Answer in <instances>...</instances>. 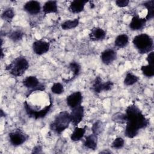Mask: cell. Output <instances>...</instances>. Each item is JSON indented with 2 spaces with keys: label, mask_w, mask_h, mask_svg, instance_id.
<instances>
[{
  "label": "cell",
  "mask_w": 154,
  "mask_h": 154,
  "mask_svg": "<svg viewBox=\"0 0 154 154\" xmlns=\"http://www.w3.org/2000/svg\"><path fill=\"white\" fill-rule=\"evenodd\" d=\"M125 114L126 126L125 135L128 138H134L138 135L140 129L145 128L149 123V120L134 104L130 105L126 108Z\"/></svg>",
  "instance_id": "1"
},
{
  "label": "cell",
  "mask_w": 154,
  "mask_h": 154,
  "mask_svg": "<svg viewBox=\"0 0 154 154\" xmlns=\"http://www.w3.org/2000/svg\"><path fill=\"white\" fill-rule=\"evenodd\" d=\"M132 43L140 54H144L153 51V40L146 33H141L135 36Z\"/></svg>",
  "instance_id": "2"
},
{
  "label": "cell",
  "mask_w": 154,
  "mask_h": 154,
  "mask_svg": "<svg viewBox=\"0 0 154 154\" xmlns=\"http://www.w3.org/2000/svg\"><path fill=\"white\" fill-rule=\"evenodd\" d=\"M29 68V63L23 56L14 58L5 67V70L12 76L19 77L22 76Z\"/></svg>",
  "instance_id": "3"
},
{
  "label": "cell",
  "mask_w": 154,
  "mask_h": 154,
  "mask_svg": "<svg viewBox=\"0 0 154 154\" xmlns=\"http://www.w3.org/2000/svg\"><path fill=\"white\" fill-rule=\"evenodd\" d=\"M71 123L70 113L66 111L60 112L50 124V129L57 134H61Z\"/></svg>",
  "instance_id": "4"
},
{
  "label": "cell",
  "mask_w": 154,
  "mask_h": 154,
  "mask_svg": "<svg viewBox=\"0 0 154 154\" xmlns=\"http://www.w3.org/2000/svg\"><path fill=\"white\" fill-rule=\"evenodd\" d=\"M23 106L25 109V112L28 116V117L34 119L35 120H37V119H42L45 117L46 116V114L49 112L52 106H53L52 99L51 98L49 105L45 106L44 108H42L40 110H37L36 109L32 108L31 106H30V105L27 102V101L24 102Z\"/></svg>",
  "instance_id": "5"
},
{
  "label": "cell",
  "mask_w": 154,
  "mask_h": 154,
  "mask_svg": "<svg viewBox=\"0 0 154 154\" xmlns=\"http://www.w3.org/2000/svg\"><path fill=\"white\" fill-rule=\"evenodd\" d=\"M22 84L28 89L26 93V97L29 96L34 91H44L45 90V85L43 84L40 83L37 78L35 76H29L26 77L22 81Z\"/></svg>",
  "instance_id": "6"
},
{
  "label": "cell",
  "mask_w": 154,
  "mask_h": 154,
  "mask_svg": "<svg viewBox=\"0 0 154 154\" xmlns=\"http://www.w3.org/2000/svg\"><path fill=\"white\" fill-rule=\"evenodd\" d=\"M114 83L111 81L106 82H103L102 78L100 76H96L93 81L91 85V90L96 94H99L100 92L105 91H109L113 87Z\"/></svg>",
  "instance_id": "7"
},
{
  "label": "cell",
  "mask_w": 154,
  "mask_h": 154,
  "mask_svg": "<svg viewBox=\"0 0 154 154\" xmlns=\"http://www.w3.org/2000/svg\"><path fill=\"white\" fill-rule=\"evenodd\" d=\"M28 135L20 130H16L8 134L10 143L13 146H19L23 144L28 138Z\"/></svg>",
  "instance_id": "8"
},
{
  "label": "cell",
  "mask_w": 154,
  "mask_h": 154,
  "mask_svg": "<svg viewBox=\"0 0 154 154\" xmlns=\"http://www.w3.org/2000/svg\"><path fill=\"white\" fill-rule=\"evenodd\" d=\"M84 116V108L80 105L76 107L72 108L70 113L71 123L74 126H77L79 123L82 120Z\"/></svg>",
  "instance_id": "9"
},
{
  "label": "cell",
  "mask_w": 154,
  "mask_h": 154,
  "mask_svg": "<svg viewBox=\"0 0 154 154\" xmlns=\"http://www.w3.org/2000/svg\"><path fill=\"white\" fill-rule=\"evenodd\" d=\"M32 48L35 54L42 55L49 51L50 44L43 40H38L33 42Z\"/></svg>",
  "instance_id": "10"
},
{
  "label": "cell",
  "mask_w": 154,
  "mask_h": 154,
  "mask_svg": "<svg viewBox=\"0 0 154 154\" xmlns=\"http://www.w3.org/2000/svg\"><path fill=\"white\" fill-rule=\"evenodd\" d=\"M82 94L80 91H75L66 98L67 105L72 109L80 105L82 102Z\"/></svg>",
  "instance_id": "11"
},
{
  "label": "cell",
  "mask_w": 154,
  "mask_h": 154,
  "mask_svg": "<svg viewBox=\"0 0 154 154\" xmlns=\"http://www.w3.org/2000/svg\"><path fill=\"white\" fill-rule=\"evenodd\" d=\"M117 58V52L113 49H106L104 50L101 55L100 59L102 62L105 65L111 64Z\"/></svg>",
  "instance_id": "12"
},
{
  "label": "cell",
  "mask_w": 154,
  "mask_h": 154,
  "mask_svg": "<svg viewBox=\"0 0 154 154\" xmlns=\"http://www.w3.org/2000/svg\"><path fill=\"white\" fill-rule=\"evenodd\" d=\"M23 10L31 15H35L40 12L41 5L38 1H29L24 4Z\"/></svg>",
  "instance_id": "13"
},
{
  "label": "cell",
  "mask_w": 154,
  "mask_h": 154,
  "mask_svg": "<svg viewBox=\"0 0 154 154\" xmlns=\"http://www.w3.org/2000/svg\"><path fill=\"white\" fill-rule=\"evenodd\" d=\"M106 32L100 27L93 28L89 33V38L92 41H100L105 39Z\"/></svg>",
  "instance_id": "14"
},
{
  "label": "cell",
  "mask_w": 154,
  "mask_h": 154,
  "mask_svg": "<svg viewBox=\"0 0 154 154\" xmlns=\"http://www.w3.org/2000/svg\"><path fill=\"white\" fill-rule=\"evenodd\" d=\"M146 21L145 18H141L138 15L135 16L129 23V28L133 31L141 30L145 26Z\"/></svg>",
  "instance_id": "15"
},
{
  "label": "cell",
  "mask_w": 154,
  "mask_h": 154,
  "mask_svg": "<svg viewBox=\"0 0 154 154\" xmlns=\"http://www.w3.org/2000/svg\"><path fill=\"white\" fill-rule=\"evenodd\" d=\"M88 1L86 0H75L71 2L68 9L72 13H79L84 9L85 4Z\"/></svg>",
  "instance_id": "16"
},
{
  "label": "cell",
  "mask_w": 154,
  "mask_h": 154,
  "mask_svg": "<svg viewBox=\"0 0 154 154\" xmlns=\"http://www.w3.org/2000/svg\"><path fill=\"white\" fill-rule=\"evenodd\" d=\"M84 146L87 149L95 150L97 146V136L92 133L85 137L84 141Z\"/></svg>",
  "instance_id": "17"
},
{
  "label": "cell",
  "mask_w": 154,
  "mask_h": 154,
  "mask_svg": "<svg viewBox=\"0 0 154 154\" xmlns=\"http://www.w3.org/2000/svg\"><path fill=\"white\" fill-rule=\"evenodd\" d=\"M42 11L45 15L49 13H57L58 12L57 1H46L43 7Z\"/></svg>",
  "instance_id": "18"
},
{
  "label": "cell",
  "mask_w": 154,
  "mask_h": 154,
  "mask_svg": "<svg viewBox=\"0 0 154 154\" xmlns=\"http://www.w3.org/2000/svg\"><path fill=\"white\" fill-rule=\"evenodd\" d=\"M87 129V126H85L84 127L82 128H79L76 126L70 135L71 140L73 141H78L81 140L83 138Z\"/></svg>",
  "instance_id": "19"
},
{
  "label": "cell",
  "mask_w": 154,
  "mask_h": 154,
  "mask_svg": "<svg viewBox=\"0 0 154 154\" xmlns=\"http://www.w3.org/2000/svg\"><path fill=\"white\" fill-rule=\"evenodd\" d=\"M129 42V37L125 34L117 35L114 40V45L119 48H123L127 46Z\"/></svg>",
  "instance_id": "20"
},
{
  "label": "cell",
  "mask_w": 154,
  "mask_h": 154,
  "mask_svg": "<svg viewBox=\"0 0 154 154\" xmlns=\"http://www.w3.org/2000/svg\"><path fill=\"white\" fill-rule=\"evenodd\" d=\"M143 5L147 8V13L145 17L146 20H151L154 17V1H147L143 3Z\"/></svg>",
  "instance_id": "21"
},
{
  "label": "cell",
  "mask_w": 154,
  "mask_h": 154,
  "mask_svg": "<svg viewBox=\"0 0 154 154\" xmlns=\"http://www.w3.org/2000/svg\"><path fill=\"white\" fill-rule=\"evenodd\" d=\"M79 23V17L76 18L73 20H67L63 22L61 25V28L64 30L71 29L76 28Z\"/></svg>",
  "instance_id": "22"
},
{
  "label": "cell",
  "mask_w": 154,
  "mask_h": 154,
  "mask_svg": "<svg viewBox=\"0 0 154 154\" xmlns=\"http://www.w3.org/2000/svg\"><path fill=\"white\" fill-rule=\"evenodd\" d=\"M69 68L70 69V71L72 72V73H73V76L70 80V81H71L73 80L76 76H78L79 75V74L80 73L81 66L78 63H77L76 61H72L69 64Z\"/></svg>",
  "instance_id": "23"
},
{
  "label": "cell",
  "mask_w": 154,
  "mask_h": 154,
  "mask_svg": "<svg viewBox=\"0 0 154 154\" xmlns=\"http://www.w3.org/2000/svg\"><path fill=\"white\" fill-rule=\"evenodd\" d=\"M14 16L13 8L9 7L5 9L1 14V18L8 22H11Z\"/></svg>",
  "instance_id": "24"
},
{
  "label": "cell",
  "mask_w": 154,
  "mask_h": 154,
  "mask_svg": "<svg viewBox=\"0 0 154 154\" xmlns=\"http://www.w3.org/2000/svg\"><path fill=\"white\" fill-rule=\"evenodd\" d=\"M139 78L137 76L132 74V73L128 72L126 73L124 79V84L127 86L132 85L138 82Z\"/></svg>",
  "instance_id": "25"
},
{
  "label": "cell",
  "mask_w": 154,
  "mask_h": 154,
  "mask_svg": "<svg viewBox=\"0 0 154 154\" xmlns=\"http://www.w3.org/2000/svg\"><path fill=\"white\" fill-rule=\"evenodd\" d=\"M103 129H104L103 123L101 121L97 120L93 124L91 127V131L93 134L98 136L103 131Z\"/></svg>",
  "instance_id": "26"
},
{
  "label": "cell",
  "mask_w": 154,
  "mask_h": 154,
  "mask_svg": "<svg viewBox=\"0 0 154 154\" xmlns=\"http://www.w3.org/2000/svg\"><path fill=\"white\" fill-rule=\"evenodd\" d=\"M141 70L143 74L146 77H152L154 75V67L152 64L142 66L141 67Z\"/></svg>",
  "instance_id": "27"
},
{
  "label": "cell",
  "mask_w": 154,
  "mask_h": 154,
  "mask_svg": "<svg viewBox=\"0 0 154 154\" xmlns=\"http://www.w3.org/2000/svg\"><path fill=\"white\" fill-rule=\"evenodd\" d=\"M112 121L118 123H126V116L125 114L122 112H117L114 114L112 117Z\"/></svg>",
  "instance_id": "28"
},
{
  "label": "cell",
  "mask_w": 154,
  "mask_h": 154,
  "mask_svg": "<svg viewBox=\"0 0 154 154\" xmlns=\"http://www.w3.org/2000/svg\"><path fill=\"white\" fill-rule=\"evenodd\" d=\"M23 36V33L20 30H16L11 32L9 38L14 42H17L20 40Z\"/></svg>",
  "instance_id": "29"
},
{
  "label": "cell",
  "mask_w": 154,
  "mask_h": 154,
  "mask_svg": "<svg viewBox=\"0 0 154 154\" xmlns=\"http://www.w3.org/2000/svg\"><path fill=\"white\" fill-rule=\"evenodd\" d=\"M51 91L55 94H60L63 93L64 91L63 85L60 82L54 83L51 87Z\"/></svg>",
  "instance_id": "30"
},
{
  "label": "cell",
  "mask_w": 154,
  "mask_h": 154,
  "mask_svg": "<svg viewBox=\"0 0 154 154\" xmlns=\"http://www.w3.org/2000/svg\"><path fill=\"white\" fill-rule=\"evenodd\" d=\"M125 140L122 137H117L111 143V147L116 149H121L123 147Z\"/></svg>",
  "instance_id": "31"
},
{
  "label": "cell",
  "mask_w": 154,
  "mask_h": 154,
  "mask_svg": "<svg viewBox=\"0 0 154 154\" xmlns=\"http://www.w3.org/2000/svg\"><path fill=\"white\" fill-rule=\"evenodd\" d=\"M129 3L128 0H117L116 1V5L119 7H126Z\"/></svg>",
  "instance_id": "32"
},
{
  "label": "cell",
  "mask_w": 154,
  "mask_h": 154,
  "mask_svg": "<svg viewBox=\"0 0 154 154\" xmlns=\"http://www.w3.org/2000/svg\"><path fill=\"white\" fill-rule=\"evenodd\" d=\"M153 55L154 52L153 51H151L149 53V54L147 56L146 61L148 63V64H152L153 65Z\"/></svg>",
  "instance_id": "33"
},
{
  "label": "cell",
  "mask_w": 154,
  "mask_h": 154,
  "mask_svg": "<svg viewBox=\"0 0 154 154\" xmlns=\"http://www.w3.org/2000/svg\"><path fill=\"white\" fill-rule=\"evenodd\" d=\"M42 148L40 146L38 145V146H35L33 149H32V153H42Z\"/></svg>",
  "instance_id": "34"
},
{
  "label": "cell",
  "mask_w": 154,
  "mask_h": 154,
  "mask_svg": "<svg viewBox=\"0 0 154 154\" xmlns=\"http://www.w3.org/2000/svg\"><path fill=\"white\" fill-rule=\"evenodd\" d=\"M111 151H107V150H103L100 152V153H111Z\"/></svg>",
  "instance_id": "35"
},
{
  "label": "cell",
  "mask_w": 154,
  "mask_h": 154,
  "mask_svg": "<svg viewBox=\"0 0 154 154\" xmlns=\"http://www.w3.org/2000/svg\"><path fill=\"white\" fill-rule=\"evenodd\" d=\"M1 117H3V116L5 117V112H4L2 109H1Z\"/></svg>",
  "instance_id": "36"
},
{
  "label": "cell",
  "mask_w": 154,
  "mask_h": 154,
  "mask_svg": "<svg viewBox=\"0 0 154 154\" xmlns=\"http://www.w3.org/2000/svg\"><path fill=\"white\" fill-rule=\"evenodd\" d=\"M3 55H4V54H3V50H2V48H1V58H3Z\"/></svg>",
  "instance_id": "37"
}]
</instances>
